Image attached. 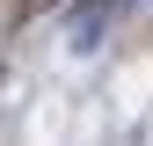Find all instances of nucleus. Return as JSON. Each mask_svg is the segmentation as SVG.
<instances>
[{
  "label": "nucleus",
  "mask_w": 153,
  "mask_h": 146,
  "mask_svg": "<svg viewBox=\"0 0 153 146\" xmlns=\"http://www.w3.org/2000/svg\"><path fill=\"white\" fill-rule=\"evenodd\" d=\"M124 7H139V0H73V15H66V44H73V51H95Z\"/></svg>",
  "instance_id": "f257e3e1"
}]
</instances>
